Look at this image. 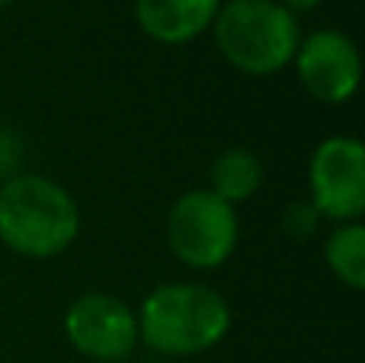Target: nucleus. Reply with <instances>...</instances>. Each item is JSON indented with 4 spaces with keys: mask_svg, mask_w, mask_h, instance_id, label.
Masks as SVG:
<instances>
[{
    "mask_svg": "<svg viewBox=\"0 0 365 363\" xmlns=\"http://www.w3.org/2000/svg\"><path fill=\"white\" fill-rule=\"evenodd\" d=\"M81 212L64 187L26 174L0 187V238L23 257H55L77 238Z\"/></svg>",
    "mask_w": 365,
    "mask_h": 363,
    "instance_id": "f257e3e1",
    "label": "nucleus"
},
{
    "mask_svg": "<svg viewBox=\"0 0 365 363\" xmlns=\"http://www.w3.org/2000/svg\"><path fill=\"white\" fill-rule=\"evenodd\" d=\"M231 312L215 289L199 283H167L145 299L138 338L160 354H202L227 334Z\"/></svg>",
    "mask_w": 365,
    "mask_h": 363,
    "instance_id": "f03ea898",
    "label": "nucleus"
},
{
    "mask_svg": "<svg viewBox=\"0 0 365 363\" xmlns=\"http://www.w3.org/2000/svg\"><path fill=\"white\" fill-rule=\"evenodd\" d=\"M215 42L244 74H276L295 58V13L276 0H231L215 13Z\"/></svg>",
    "mask_w": 365,
    "mask_h": 363,
    "instance_id": "7ed1b4c3",
    "label": "nucleus"
},
{
    "mask_svg": "<svg viewBox=\"0 0 365 363\" xmlns=\"http://www.w3.org/2000/svg\"><path fill=\"white\" fill-rule=\"evenodd\" d=\"M167 238L173 254L189 267H221L237 248V216L212 190H192L180 197L167 219Z\"/></svg>",
    "mask_w": 365,
    "mask_h": 363,
    "instance_id": "20e7f679",
    "label": "nucleus"
},
{
    "mask_svg": "<svg viewBox=\"0 0 365 363\" xmlns=\"http://www.w3.org/2000/svg\"><path fill=\"white\" fill-rule=\"evenodd\" d=\"M311 197L317 216L356 222L365 212V151L356 139H327L311 158Z\"/></svg>",
    "mask_w": 365,
    "mask_h": 363,
    "instance_id": "39448f33",
    "label": "nucleus"
},
{
    "mask_svg": "<svg viewBox=\"0 0 365 363\" xmlns=\"http://www.w3.org/2000/svg\"><path fill=\"white\" fill-rule=\"evenodd\" d=\"M64 332L81 354L100 363H119L138 341V319L122 299L106 293H87L71 302Z\"/></svg>",
    "mask_w": 365,
    "mask_h": 363,
    "instance_id": "423d86ee",
    "label": "nucleus"
},
{
    "mask_svg": "<svg viewBox=\"0 0 365 363\" xmlns=\"http://www.w3.org/2000/svg\"><path fill=\"white\" fill-rule=\"evenodd\" d=\"M295 64L304 90L321 103H343L359 87V51H356L353 39L336 29H321L304 42H298Z\"/></svg>",
    "mask_w": 365,
    "mask_h": 363,
    "instance_id": "0eeeda50",
    "label": "nucleus"
},
{
    "mask_svg": "<svg viewBox=\"0 0 365 363\" xmlns=\"http://www.w3.org/2000/svg\"><path fill=\"white\" fill-rule=\"evenodd\" d=\"M218 0H135L138 26L167 45L189 42L215 23Z\"/></svg>",
    "mask_w": 365,
    "mask_h": 363,
    "instance_id": "6e6552de",
    "label": "nucleus"
},
{
    "mask_svg": "<svg viewBox=\"0 0 365 363\" xmlns=\"http://www.w3.org/2000/svg\"><path fill=\"white\" fill-rule=\"evenodd\" d=\"M263 184V164L257 154L244 151V148H231V151L218 154L212 164V193L221 197L227 206L244 203Z\"/></svg>",
    "mask_w": 365,
    "mask_h": 363,
    "instance_id": "1a4fd4ad",
    "label": "nucleus"
},
{
    "mask_svg": "<svg viewBox=\"0 0 365 363\" xmlns=\"http://www.w3.org/2000/svg\"><path fill=\"white\" fill-rule=\"evenodd\" d=\"M324 257H327L330 270H334L346 287H353V289L365 287V229L359 222L340 225V229L327 238Z\"/></svg>",
    "mask_w": 365,
    "mask_h": 363,
    "instance_id": "9d476101",
    "label": "nucleus"
},
{
    "mask_svg": "<svg viewBox=\"0 0 365 363\" xmlns=\"http://www.w3.org/2000/svg\"><path fill=\"white\" fill-rule=\"evenodd\" d=\"M23 161V141L13 129L0 126V177H13Z\"/></svg>",
    "mask_w": 365,
    "mask_h": 363,
    "instance_id": "9b49d317",
    "label": "nucleus"
},
{
    "mask_svg": "<svg viewBox=\"0 0 365 363\" xmlns=\"http://www.w3.org/2000/svg\"><path fill=\"white\" fill-rule=\"evenodd\" d=\"M314 225H317V209L311 203L289 206V212H285V229H289L292 235H311Z\"/></svg>",
    "mask_w": 365,
    "mask_h": 363,
    "instance_id": "f8f14e48",
    "label": "nucleus"
},
{
    "mask_svg": "<svg viewBox=\"0 0 365 363\" xmlns=\"http://www.w3.org/2000/svg\"><path fill=\"white\" fill-rule=\"evenodd\" d=\"M321 0H282L285 10H311V6H317Z\"/></svg>",
    "mask_w": 365,
    "mask_h": 363,
    "instance_id": "ddd939ff",
    "label": "nucleus"
},
{
    "mask_svg": "<svg viewBox=\"0 0 365 363\" xmlns=\"http://www.w3.org/2000/svg\"><path fill=\"white\" fill-rule=\"evenodd\" d=\"M4 4H10V0H0V6H4Z\"/></svg>",
    "mask_w": 365,
    "mask_h": 363,
    "instance_id": "4468645a",
    "label": "nucleus"
}]
</instances>
